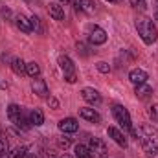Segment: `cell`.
<instances>
[{
	"label": "cell",
	"mask_w": 158,
	"mask_h": 158,
	"mask_svg": "<svg viewBox=\"0 0 158 158\" xmlns=\"http://www.w3.org/2000/svg\"><path fill=\"white\" fill-rule=\"evenodd\" d=\"M112 116H114V119L118 121L125 131H131V129H132L131 114H129V110H127L123 105H118V103H116V105H112Z\"/></svg>",
	"instance_id": "cell-4"
},
{
	"label": "cell",
	"mask_w": 158,
	"mask_h": 158,
	"mask_svg": "<svg viewBox=\"0 0 158 158\" xmlns=\"http://www.w3.org/2000/svg\"><path fill=\"white\" fill-rule=\"evenodd\" d=\"M66 79V83H70V85H72V83H76V81H77V74H76V76H68V77H64Z\"/></svg>",
	"instance_id": "cell-31"
},
{
	"label": "cell",
	"mask_w": 158,
	"mask_h": 158,
	"mask_svg": "<svg viewBox=\"0 0 158 158\" xmlns=\"http://www.w3.org/2000/svg\"><path fill=\"white\" fill-rule=\"evenodd\" d=\"M48 107L53 109V110H57V109H59V101H57V98L50 96V98H48Z\"/></svg>",
	"instance_id": "cell-30"
},
{
	"label": "cell",
	"mask_w": 158,
	"mask_h": 158,
	"mask_svg": "<svg viewBox=\"0 0 158 158\" xmlns=\"http://www.w3.org/2000/svg\"><path fill=\"white\" fill-rule=\"evenodd\" d=\"M57 145H59L61 149H64V151H66V149L72 145V140H70L66 134H64V136H59V138H57Z\"/></svg>",
	"instance_id": "cell-23"
},
{
	"label": "cell",
	"mask_w": 158,
	"mask_h": 158,
	"mask_svg": "<svg viewBox=\"0 0 158 158\" xmlns=\"http://www.w3.org/2000/svg\"><path fill=\"white\" fill-rule=\"evenodd\" d=\"M0 156H7V140L0 136Z\"/></svg>",
	"instance_id": "cell-28"
},
{
	"label": "cell",
	"mask_w": 158,
	"mask_h": 158,
	"mask_svg": "<svg viewBox=\"0 0 158 158\" xmlns=\"http://www.w3.org/2000/svg\"><path fill=\"white\" fill-rule=\"evenodd\" d=\"M59 158H74V156H70V155H61Z\"/></svg>",
	"instance_id": "cell-33"
},
{
	"label": "cell",
	"mask_w": 158,
	"mask_h": 158,
	"mask_svg": "<svg viewBox=\"0 0 158 158\" xmlns=\"http://www.w3.org/2000/svg\"><path fill=\"white\" fill-rule=\"evenodd\" d=\"M24 158H37V156H35V155H30V153H28V155H26Z\"/></svg>",
	"instance_id": "cell-32"
},
{
	"label": "cell",
	"mask_w": 158,
	"mask_h": 158,
	"mask_svg": "<svg viewBox=\"0 0 158 158\" xmlns=\"http://www.w3.org/2000/svg\"><path fill=\"white\" fill-rule=\"evenodd\" d=\"M131 2V6L134 7V9H140V11H143L145 7H147V2L145 0H129Z\"/></svg>",
	"instance_id": "cell-25"
},
{
	"label": "cell",
	"mask_w": 158,
	"mask_h": 158,
	"mask_svg": "<svg viewBox=\"0 0 158 158\" xmlns=\"http://www.w3.org/2000/svg\"><path fill=\"white\" fill-rule=\"evenodd\" d=\"M79 116L83 119H86V121H90V123H99L101 121V116L98 114V110H94L90 107H81L79 109Z\"/></svg>",
	"instance_id": "cell-11"
},
{
	"label": "cell",
	"mask_w": 158,
	"mask_h": 158,
	"mask_svg": "<svg viewBox=\"0 0 158 158\" xmlns=\"http://www.w3.org/2000/svg\"><path fill=\"white\" fill-rule=\"evenodd\" d=\"M136 30H138V35L142 37V40L145 44H153L158 39V30L155 26V22L149 19V17H142L136 20Z\"/></svg>",
	"instance_id": "cell-2"
},
{
	"label": "cell",
	"mask_w": 158,
	"mask_h": 158,
	"mask_svg": "<svg viewBox=\"0 0 158 158\" xmlns=\"http://www.w3.org/2000/svg\"><path fill=\"white\" fill-rule=\"evenodd\" d=\"M15 26H17L20 31H24V33H30V31H31V22H30V19H26L24 15H15Z\"/></svg>",
	"instance_id": "cell-16"
},
{
	"label": "cell",
	"mask_w": 158,
	"mask_h": 158,
	"mask_svg": "<svg viewBox=\"0 0 158 158\" xmlns=\"http://www.w3.org/2000/svg\"><path fill=\"white\" fill-rule=\"evenodd\" d=\"M147 114L153 121H158V103H153V105L147 107Z\"/></svg>",
	"instance_id": "cell-24"
},
{
	"label": "cell",
	"mask_w": 158,
	"mask_h": 158,
	"mask_svg": "<svg viewBox=\"0 0 158 158\" xmlns=\"http://www.w3.org/2000/svg\"><path fill=\"white\" fill-rule=\"evenodd\" d=\"M0 158H7V156H0Z\"/></svg>",
	"instance_id": "cell-37"
},
{
	"label": "cell",
	"mask_w": 158,
	"mask_h": 158,
	"mask_svg": "<svg viewBox=\"0 0 158 158\" xmlns=\"http://www.w3.org/2000/svg\"><path fill=\"white\" fill-rule=\"evenodd\" d=\"M59 66H61V70L64 72V77H68V76H76L74 61H72L68 55H61V57H59Z\"/></svg>",
	"instance_id": "cell-10"
},
{
	"label": "cell",
	"mask_w": 158,
	"mask_h": 158,
	"mask_svg": "<svg viewBox=\"0 0 158 158\" xmlns=\"http://www.w3.org/2000/svg\"><path fill=\"white\" fill-rule=\"evenodd\" d=\"M59 131L61 132H64V134H70V132H76L79 129V123L76 118H63L59 123Z\"/></svg>",
	"instance_id": "cell-9"
},
{
	"label": "cell",
	"mask_w": 158,
	"mask_h": 158,
	"mask_svg": "<svg viewBox=\"0 0 158 158\" xmlns=\"http://www.w3.org/2000/svg\"><path fill=\"white\" fill-rule=\"evenodd\" d=\"M81 98L86 103H90V105H99L101 103V94L96 88H90V86H86V88L81 90Z\"/></svg>",
	"instance_id": "cell-7"
},
{
	"label": "cell",
	"mask_w": 158,
	"mask_h": 158,
	"mask_svg": "<svg viewBox=\"0 0 158 158\" xmlns=\"http://www.w3.org/2000/svg\"><path fill=\"white\" fill-rule=\"evenodd\" d=\"M7 118H9V121H11L13 125L20 127V129H24V131H28V129L31 127V121H30V118H26V114H24V110H22L20 105L11 103V105L7 107Z\"/></svg>",
	"instance_id": "cell-3"
},
{
	"label": "cell",
	"mask_w": 158,
	"mask_h": 158,
	"mask_svg": "<svg viewBox=\"0 0 158 158\" xmlns=\"http://www.w3.org/2000/svg\"><path fill=\"white\" fill-rule=\"evenodd\" d=\"M98 9V4L94 0H81V11H86V13H94Z\"/></svg>",
	"instance_id": "cell-21"
},
{
	"label": "cell",
	"mask_w": 158,
	"mask_h": 158,
	"mask_svg": "<svg viewBox=\"0 0 158 158\" xmlns=\"http://www.w3.org/2000/svg\"><path fill=\"white\" fill-rule=\"evenodd\" d=\"M156 20H158V11H156Z\"/></svg>",
	"instance_id": "cell-36"
},
{
	"label": "cell",
	"mask_w": 158,
	"mask_h": 158,
	"mask_svg": "<svg viewBox=\"0 0 158 158\" xmlns=\"http://www.w3.org/2000/svg\"><path fill=\"white\" fill-rule=\"evenodd\" d=\"M48 13H50V17L53 20H64V9L57 2H50L48 4Z\"/></svg>",
	"instance_id": "cell-14"
},
{
	"label": "cell",
	"mask_w": 158,
	"mask_h": 158,
	"mask_svg": "<svg viewBox=\"0 0 158 158\" xmlns=\"http://www.w3.org/2000/svg\"><path fill=\"white\" fill-rule=\"evenodd\" d=\"M26 74L30 76V77H39L40 76V66L35 63V61H31V63H26Z\"/></svg>",
	"instance_id": "cell-20"
},
{
	"label": "cell",
	"mask_w": 158,
	"mask_h": 158,
	"mask_svg": "<svg viewBox=\"0 0 158 158\" xmlns=\"http://www.w3.org/2000/svg\"><path fill=\"white\" fill-rule=\"evenodd\" d=\"M30 121H31V125L40 127V125L44 123V114H42V110H40V109H33V110L30 112Z\"/></svg>",
	"instance_id": "cell-18"
},
{
	"label": "cell",
	"mask_w": 158,
	"mask_h": 158,
	"mask_svg": "<svg viewBox=\"0 0 158 158\" xmlns=\"http://www.w3.org/2000/svg\"><path fill=\"white\" fill-rule=\"evenodd\" d=\"M88 42L94 44V46H99V44H105L107 42V31L99 26H94L88 33Z\"/></svg>",
	"instance_id": "cell-6"
},
{
	"label": "cell",
	"mask_w": 158,
	"mask_h": 158,
	"mask_svg": "<svg viewBox=\"0 0 158 158\" xmlns=\"http://www.w3.org/2000/svg\"><path fill=\"white\" fill-rule=\"evenodd\" d=\"M107 134L118 143L119 147H127V138H125V134L119 131L118 127H109V129H107Z\"/></svg>",
	"instance_id": "cell-13"
},
{
	"label": "cell",
	"mask_w": 158,
	"mask_h": 158,
	"mask_svg": "<svg viewBox=\"0 0 158 158\" xmlns=\"http://www.w3.org/2000/svg\"><path fill=\"white\" fill-rule=\"evenodd\" d=\"M26 155H28L26 147H15L11 153H7V158H24Z\"/></svg>",
	"instance_id": "cell-22"
},
{
	"label": "cell",
	"mask_w": 158,
	"mask_h": 158,
	"mask_svg": "<svg viewBox=\"0 0 158 158\" xmlns=\"http://www.w3.org/2000/svg\"><path fill=\"white\" fill-rule=\"evenodd\" d=\"M107 2H112V4H116V2H119V0H107Z\"/></svg>",
	"instance_id": "cell-34"
},
{
	"label": "cell",
	"mask_w": 158,
	"mask_h": 158,
	"mask_svg": "<svg viewBox=\"0 0 158 158\" xmlns=\"http://www.w3.org/2000/svg\"><path fill=\"white\" fill-rule=\"evenodd\" d=\"M61 2H70V0H61Z\"/></svg>",
	"instance_id": "cell-35"
},
{
	"label": "cell",
	"mask_w": 158,
	"mask_h": 158,
	"mask_svg": "<svg viewBox=\"0 0 158 158\" xmlns=\"http://www.w3.org/2000/svg\"><path fill=\"white\" fill-rule=\"evenodd\" d=\"M134 94H136L138 99H149V98L153 96V86L147 85V83H143V85H136Z\"/></svg>",
	"instance_id": "cell-15"
},
{
	"label": "cell",
	"mask_w": 158,
	"mask_h": 158,
	"mask_svg": "<svg viewBox=\"0 0 158 158\" xmlns=\"http://www.w3.org/2000/svg\"><path fill=\"white\" fill-rule=\"evenodd\" d=\"M76 48H77V52L83 55V57H86V55H88V46H86L85 42H77V44H76Z\"/></svg>",
	"instance_id": "cell-29"
},
{
	"label": "cell",
	"mask_w": 158,
	"mask_h": 158,
	"mask_svg": "<svg viewBox=\"0 0 158 158\" xmlns=\"http://www.w3.org/2000/svg\"><path fill=\"white\" fill-rule=\"evenodd\" d=\"M96 68H98L101 74H109V72H110V64H109V63H105V61H99V63L96 64Z\"/></svg>",
	"instance_id": "cell-26"
},
{
	"label": "cell",
	"mask_w": 158,
	"mask_h": 158,
	"mask_svg": "<svg viewBox=\"0 0 158 158\" xmlns=\"http://www.w3.org/2000/svg\"><path fill=\"white\" fill-rule=\"evenodd\" d=\"M88 151H90V156L92 158H105L109 155L107 143H105L101 138H90V142H88Z\"/></svg>",
	"instance_id": "cell-5"
},
{
	"label": "cell",
	"mask_w": 158,
	"mask_h": 158,
	"mask_svg": "<svg viewBox=\"0 0 158 158\" xmlns=\"http://www.w3.org/2000/svg\"><path fill=\"white\" fill-rule=\"evenodd\" d=\"M74 158H92V156H90V151H88L86 145L77 143V145L74 147Z\"/></svg>",
	"instance_id": "cell-19"
},
{
	"label": "cell",
	"mask_w": 158,
	"mask_h": 158,
	"mask_svg": "<svg viewBox=\"0 0 158 158\" xmlns=\"http://www.w3.org/2000/svg\"><path fill=\"white\" fill-rule=\"evenodd\" d=\"M31 90H33V94L39 96V98H50L48 85H46L44 79H40V77H35L33 81H31Z\"/></svg>",
	"instance_id": "cell-8"
},
{
	"label": "cell",
	"mask_w": 158,
	"mask_h": 158,
	"mask_svg": "<svg viewBox=\"0 0 158 158\" xmlns=\"http://www.w3.org/2000/svg\"><path fill=\"white\" fill-rule=\"evenodd\" d=\"M11 70L17 74V76H24L26 74V63L20 59V57H15L11 61Z\"/></svg>",
	"instance_id": "cell-17"
},
{
	"label": "cell",
	"mask_w": 158,
	"mask_h": 158,
	"mask_svg": "<svg viewBox=\"0 0 158 158\" xmlns=\"http://www.w3.org/2000/svg\"><path fill=\"white\" fill-rule=\"evenodd\" d=\"M30 22H31V30H35V31H42V28H40V19L39 17H35V15H33V17H31V19H30Z\"/></svg>",
	"instance_id": "cell-27"
},
{
	"label": "cell",
	"mask_w": 158,
	"mask_h": 158,
	"mask_svg": "<svg viewBox=\"0 0 158 158\" xmlns=\"http://www.w3.org/2000/svg\"><path fill=\"white\" fill-rule=\"evenodd\" d=\"M132 136H136V140L140 138V143H142V149L145 153L147 158L156 156L158 153V131L151 125H142L138 131L136 129H131Z\"/></svg>",
	"instance_id": "cell-1"
},
{
	"label": "cell",
	"mask_w": 158,
	"mask_h": 158,
	"mask_svg": "<svg viewBox=\"0 0 158 158\" xmlns=\"http://www.w3.org/2000/svg\"><path fill=\"white\" fill-rule=\"evenodd\" d=\"M129 79H131V83L134 86L136 85H143V83H147V72L142 70V68H134V70L129 72Z\"/></svg>",
	"instance_id": "cell-12"
}]
</instances>
